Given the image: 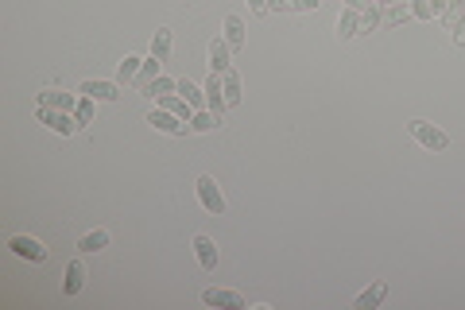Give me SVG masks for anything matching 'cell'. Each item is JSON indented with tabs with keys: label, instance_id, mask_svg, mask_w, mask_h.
Wrapping results in <instances>:
<instances>
[{
	"label": "cell",
	"instance_id": "cell-8",
	"mask_svg": "<svg viewBox=\"0 0 465 310\" xmlns=\"http://www.w3.org/2000/svg\"><path fill=\"white\" fill-rule=\"evenodd\" d=\"M8 248H12L16 256H23V260H35V264H43V260H47V248L35 241V236H12Z\"/></svg>",
	"mask_w": 465,
	"mask_h": 310
},
{
	"label": "cell",
	"instance_id": "cell-17",
	"mask_svg": "<svg viewBox=\"0 0 465 310\" xmlns=\"http://www.w3.org/2000/svg\"><path fill=\"white\" fill-rule=\"evenodd\" d=\"M174 93H179V97H186V101L194 105V113H198V109H206V89H202V86H194L190 78H179Z\"/></svg>",
	"mask_w": 465,
	"mask_h": 310
},
{
	"label": "cell",
	"instance_id": "cell-24",
	"mask_svg": "<svg viewBox=\"0 0 465 310\" xmlns=\"http://www.w3.org/2000/svg\"><path fill=\"white\" fill-rule=\"evenodd\" d=\"M438 20H442V23H446V28H450V31H454V28H458V23L465 20V0H450V4H446V12H442V16H438Z\"/></svg>",
	"mask_w": 465,
	"mask_h": 310
},
{
	"label": "cell",
	"instance_id": "cell-11",
	"mask_svg": "<svg viewBox=\"0 0 465 310\" xmlns=\"http://www.w3.org/2000/svg\"><path fill=\"white\" fill-rule=\"evenodd\" d=\"M210 74H225L229 62H232V47L225 43V39H210Z\"/></svg>",
	"mask_w": 465,
	"mask_h": 310
},
{
	"label": "cell",
	"instance_id": "cell-22",
	"mask_svg": "<svg viewBox=\"0 0 465 310\" xmlns=\"http://www.w3.org/2000/svg\"><path fill=\"white\" fill-rule=\"evenodd\" d=\"M140 67H144V59L124 54V62H116V78H121V81H136L140 78Z\"/></svg>",
	"mask_w": 465,
	"mask_h": 310
},
{
	"label": "cell",
	"instance_id": "cell-29",
	"mask_svg": "<svg viewBox=\"0 0 465 310\" xmlns=\"http://www.w3.org/2000/svg\"><path fill=\"white\" fill-rule=\"evenodd\" d=\"M380 28V12H376V4H369L361 12V35H369V31H376Z\"/></svg>",
	"mask_w": 465,
	"mask_h": 310
},
{
	"label": "cell",
	"instance_id": "cell-1",
	"mask_svg": "<svg viewBox=\"0 0 465 310\" xmlns=\"http://www.w3.org/2000/svg\"><path fill=\"white\" fill-rule=\"evenodd\" d=\"M198 202H202V209L206 214H225V194H221V186H218V178L213 175H198Z\"/></svg>",
	"mask_w": 465,
	"mask_h": 310
},
{
	"label": "cell",
	"instance_id": "cell-34",
	"mask_svg": "<svg viewBox=\"0 0 465 310\" xmlns=\"http://www.w3.org/2000/svg\"><path fill=\"white\" fill-rule=\"evenodd\" d=\"M349 8H357V12H364V8H369V0H345Z\"/></svg>",
	"mask_w": 465,
	"mask_h": 310
},
{
	"label": "cell",
	"instance_id": "cell-16",
	"mask_svg": "<svg viewBox=\"0 0 465 310\" xmlns=\"http://www.w3.org/2000/svg\"><path fill=\"white\" fill-rule=\"evenodd\" d=\"M407 20H411V4H400V0H392V4L380 12V28H400Z\"/></svg>",
	"mask_w": 465,
	"mask_h": 310
},
{
	"label": "cell",
	"instance_id": "cell-4",
	"mask_svg": "<svg viewBox=\"0 0 465 310\" xmlns=\"http://www.w3.org/2000/svg\"><path fill=\"white\" fill-rule=\"evenodd\" d=\"M147 125H152L155 132H167V136H186L190 132L186 120L174 117V113H167V109H152V113H147Z\"/></svg>",
	"mask_w": 465,
	"mask_h": 310
},
{
	"label": "cell",
	"instance_id": "cell-6",
	"mask_svg": "<svg viewBox=\"0 0 465 310\" xmlns=\"http://www.w3.org/2000/svg\"><path fill=\"white\" fill-rule=\"evenodd\" d=\"M384 299H388V283H384V280H372L369 287H364L361 295L353 299V310H376Z\"/></svg>",
	"mask_w": 465,
	"mask_h": 310
},
{
	"label": "cell",
	"instance_id": "cell-30",
	"mask_svg": "<svg viewBox=\"0 0 465 310\" xmlns=\"http://www.w3.org/2000/svg\"><path fill=\"white\" fill-rule=\"evenodd\" d=\"M322 0H287V12H314Z\"/></svg>",
	"mask_w": 465,
	"mask_h": 310
},
{
	"label": "cell",
	"instance_id": "cell-9",
	"mask_svg": "<svg viewBox=\"0 0 465 310\" xmlns=\"http://www.w3.org/2000/svg\"><path fill=\"white\" fill-rule=\"evenodd\" d=\"M78 93L82 97H94V101H116V97H121V86H116V81H82L78 86Z\"/></svg>",
	"mask_w": 465,
	"mask_h": 310
},
{
	"label": "cell",
	"instance_id": "cell-25",
	"mask_svg": "<svg viewBox=\"0 0 465 310\" xmlns=\"http://www.w3.org/2000/svg\"><path fill=\"white\" fill-rule=\"evenodd\" d=\"M159 67H163L159 59H144V67H140V78H136V86H140V89H147L155 78H159Z\"/></svg>",
	"mask_w": 465,
	"mask_h": 310
},
{
	"label": "cell",
	"instance_id": "cell-32",
	"mask_svg": "<svg viewBox=\"0 0 465 310\" xmlns=\"http://www.w3.org/2000/svg\"><path fill=\"white\" fill-rule=\"evenodd\" d=\"M454 43H458V47H465V20L458 23V28H454Z\"/></svg>",
	"mask_w": 465,
	"mask_h": 310
},
{
	"label": "cell",
	"instance_id": "cell-10",
	"mask_svg": "<svg viewBox=\"0 0 465 310\" xmlns=\"http://www.w3.org/2000/svg\"><path fill=\"white\" fill-rule=\"evenodd\" d=\"M194 256L206 272H218V244H213V236H206V233L194 236Z\"/></svg>",
	"mask_w": 465,
	"mask_h": 310
},
{
	"label": "cell",
	"instance_id": "cell-18",
	"mask_svg": "<svg viewBox=\"0 0 465 310\" xmlns=\"http://www.w3.org/2000/svg\"><path fill=\"white\" fill-rule=\"evenodd\" d=\"M159 109H167V113H174V117H182V120H190V117H194V105H190L186 97H179V93L159 97Z\"/></svg>",
	"mask_w": 465,
	"mask_h": 310
},
{
	"label": "cell",
	"instance_id": "cell-33",
	"mask_svg": "<svg viewBox=\"0 0 465 310\" xmlns=\"http://www.w3.org/2000/svg\"><path fill=\"white\" fill-rule=\"evenodd\" d=\"M268 8L271 12H287V0H268Z\"/></svg>",
	"mask_w": 465,
	"mask_h": 310
},
{
	"label": "cell",
	"instance_id": "cell-5",
	"mask_svg": "<svg viewBox=\"0 0 465 310\" xmlns=\"http://www.w3.org/2000/svg\"><path fill=\"white\" fill-rule=\"evenodd\" d=\"M202 303L206 306H221V310H245V299H240L237 291H225V287H206Z\"/></svg>",
	"mask_w": 465,
	"mask_h": 310
},
{
	"label": "cell",
	"instance_id": "cell-28",
	"mask_svg": "<svg viewBox=\"0 0 465 310\" xmlns=\"http://www.w3.org/2000/svg\"><path fill=\"white\" fill-rule=\"evenodd\" d=\"M411 16H415V20H438L435 0H411Z\"/></svg>",
	"mask_w": 465,
	"mask_h": 310
},
{
	"label": "cell",
	"instance_id": "cell-2",
	"mask_svg": "<svg viewBox=\"0 0 465 310\" xmlns=\"http://www.w3.org/2000/svg\"><path fill=\"white\" fill-rule=\"evenodd\" d=\"M35 120L39 125H47L51 132H58V136H74L82 128L74 113H58V109H47V105H35Z\"/></svg>",
	"mask_w": 465,
	"mask_h": 310
},
{
	"label": "cell",
	"instance_id": "cell-7",
	"mask_svg": "<svg viewBox=\"0 0 465 310\" xmlns=\"http://www.w3.org/2000/svg\"><path fill=\"white\" fill-rule=\"evenodd\" d=\"M202 89H206V109H210L213 117H221V113L229 109V105H225V86H221V74H210Z\"/></svg>",
	"mask_w": 465,
	"mask_h": 310
},
{
	"label": "cell",
	"instance_id": "cell-3",
	"mask_svg": "<svg viewBox=\"0 0 465 310\" xmlns=\"http://www.w3.org/2000/svg\"><path fill=\"white\" fill-rule=\"evenodd\" d=\"M407 128H411V136L422 144V148H430V151H442V148H450V136H446L438 125H430V120H411Z\"/></svg>",
	"mask_w": 465,
	"mask_h": 310
},
{
	"label": "cell",
	"instance_id": "cell-20",
	"mask_svg": "<svg viewBox=\"0 0 465 310\" xmlns=\"http://www.w3.org/2000/svg\"><path fill=\"white\" fill-rule=\"evenodd\" d=\"M221 86H225V105H229V109H232V105H240V74L232 67L221 74Z\"/></svg>",
	"mask_w": 465,
	"mask_h": 310
},
{
	"label": "cell",
	"instance_id": "cell-13",
	"mask_svg": "<svg viewBox=\"0 0 465 310\" xmlns=\"http://www.w3.org/2000/svg\"><path fill=\"white\" fill-rule=\"evenodd\" d=\"M39 105L58 109V113H74V109H78V97L66 93V89H43V93H39Z\"/></svg>",
	"mask_w": 465,
	"mask_h": 310
},
{
	"label": "cell",
	"instance_id": "cell-12",
	"mask_svg": "<svg viewBox=\"0 0 465 310\" xmlns=\"http://www.w3.org/2000/svg\"><path fill=\"white\" fill-rule=\"evenodd\" d=\"M82 287H86V264H82V260H70V264H66V275H62V295L74 299Z\"/></svg>",
	"mask_w": 465,
	"mask_h": 310
},
{
	"label": "cell",
	"instance_id": "cell-27",
	"mask_svg": "<svg viewBox=\"0 0 465 310\" xmlns=\"http://www.w3.org/2000/svg\"><path fill=\"white\" fill-rule=\"evenodd\" d=\"M174 86H179V78H163V74H159L152 86L144 89V93H147V97H167V93H174Z\"/></svg>",
	"mask_w": 465,
	"mask_h": 310
},
{
	"label": "cell",
	"instance_id": "cell-26",
	"mask_svg": "<svg viewBox=\"0 0 465 310\" xmlns=\"http://www.w3.org/2000/svg\"><path fill=\"white\" fill-rule=\"evenodd\" d=\"M94 113H97V101L94 97H78V109H74V117H78V125H94Z\"/></svg>",
	"mask_w": 465,
	"mask_h": 310
},
{
	"label": "cell",
	"instance_id": "cell-14",
	"mask_svg": "<svg viewBox=\"0 0 465 310\" xmlns=\"http://www.w3.org/2000/svg\"><path fill=\"white\" fill-rule=\"evenodd\" d=\"M221 31H225L221 39H225V43L232 47V51H240V47H245V20H240L237 12H229V16H225V23H221Z\"/></svg>",
	"mask_w": 465,
	"mask_h": 310
},
{
	"label": "cell",
	"instance_id": "cell-19",
	"mask_svg": "<svg viewBox=\"0 0 465 310\" xmlns=\"http://www.w3.org/2000/svg\"><path fill=\"white\" fill-rule=\"evenodd\" d=\"M171 47H174V35H171V28H159V31H155V35H152V59L167 62Z\"/></svg>",
	"mask_w": 465,
	"mask_h": 310
},
{
	"label": "cell",
	"instance_id": "cell-23",
	"mask_svg": "<svg viewBox=\"0 0 465 310\" xmlns=\"http://www.w3.org/2000/svg\"><path fill=\"white\" fill-rule=\"evenodd\" d=\"M78 248H82V252H101V248H109V233H105V229L86 233V236L78 241Z\"/></svg>",
	"mask_w": 465,
	"mask_h": 310
},
{
	"label": "cell",
	"instance_id": "cell-31",
	"mask_svg": "<svg viewBox=\"0 0 465 310\" xmlns=\"http://www.w3.org/2000/svg\"><path fill=\"white\" fill-rule=\"evenodd\" d=\"M248 12L252 16H268L271 8H268V0H248Z\"/></svg>",
	"mask_w": 465,
	"mask_h": 310
},
{
	"label": "cell",
	"instance_id": "cell-15",
	"mask_svg": "<svg viewBox=\"0 0 465 310\" xmlns=\"http://www.w3.org/2000/svg\"><path fill=\"white\" fill-rule=\"evenodd\" d=\"M361 35V12L357 8H342V16H337V39H353Z\"/></svg>",
	"mask_w": 465,
	"mask_h": 310
},
{
	"label": "cell",
	"instance_id": "cell-21",
	"mask_svg": "<svg viewBox=\"0 0 465 310\" xmlns=\"http://www.w3.org/2000/svg\"><path fill=\"white\" fill-rule=\"evenodd\" d=\"M213 128H221V117H213L210 109H198L190 117V132H213Z\"/></svg>",
	"mask_w": 465,
	"mask_h": 310
}]
</instances>
